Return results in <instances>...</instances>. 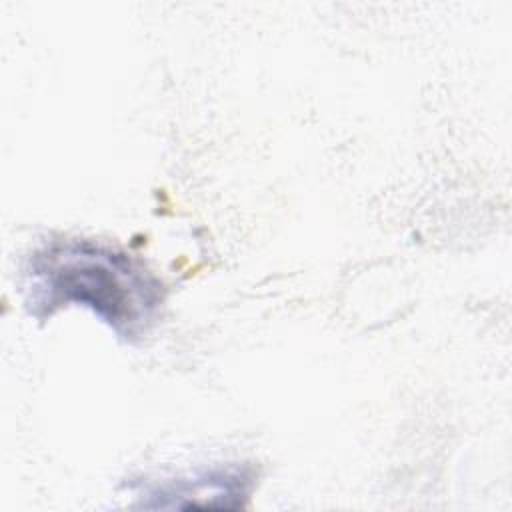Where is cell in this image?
<instances>
[{"label":"cell","mask_w":512,"mask_h":512,"mask_svg":"<svg viewBox=\"0 0 512 512\" xmlns=\"http://www.w3.org/2000/svg\"><path fill=\"white\" fill-rule=\"evenodd\" d=\"M26 292L38 318L76 304L126 340L146 332L162 304V286L142 264L88 240H56L36 250L26 270Z\"/></svg>","instance_id":"cell-1"},{"label":"cell","mask_w":512,"mask_h":512,"mask_svg":"<svg viewBox=\"0 0 512 512\" xmlns=\"http://www.w3.org/2000/svg\"><path fill=\"white\" fill-rule=\"evenodd\" d=\"M248 476L244 472H210L202 478L182 480L170 484L162 490H156L152 496L158 498L152 506L162 508H180L182 500H188V506H218V508H238L242 506L240 498L248 494Z\"/></svg>","instance_id":"cell-2"}]
</instances>
